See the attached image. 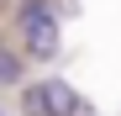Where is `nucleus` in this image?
Listing matches in <instances>:
<instances>
[{"label": "nucleus", "instance_id": "39448f33", "mask_svg": "<svg viewBox=\"0 0 121 116\" xmlns=\"http://www.w3.org/2000/svg\"><path fill=\"white\" fill-rule=\"evenodd\" d=\"M0 116H5V106H0Z\"/></svg>", "mask_w": 121, "mask_h": 116}, {"label": "nucleus", "instance_id": "f257e3e1", "mask_svg": "<svg viewBox=\"0 0 121 116\" xmlns=\"http://www.w3.org/2000/svg\"><path fill=\"white\" fill-rule=\"evenodd\" d=\"M16 37H21V58L53 63L58 48H63V21L48 0H21L16 5Z\"/></svg>", "mask_w": 121, "mask_h": 116}, {"label": "nucleus", "instance_id": "20e7f679", "mask_svg": "<svg viewBox=\"0 0 121 116\" xmlns=\"http://www.w3.org/2000/svg\"><path fill=\"white\" fill-rule=\"evenodd\" d=\"M21 116H53V106H48L42 85H21Z\"/></svg>", "mask_w": 121, "mask_h": 116}, {"label": "nucleus", "instance_id": "f03ea898", "mask_svg": "<svg viewBox=\"0 0 121 116\" xmlns=\"http://www.w3.org/2000/svg\"><path fill=\"white\" fill-rule=\"evenodd\" d=\"M42 95H48L53 116H95V106H90L69 79H42Z\"/></svg>", "mask_w": 121, "mask_h": 116}, {"label": "nucleus", "instance_id": "7ed1b4c3", "mask_svg": "<svg viewBox=\"0 0 121 116\" xmlns=\"http://www.w3.org/2000/svg\"><path fill=\"white\" fill-rule=\"evenodd\" d=\"M26 79V58L16 48H0V85H21Z\"/></svg>", "mask_w": 121, "mask_h": 116}]
</instances>
